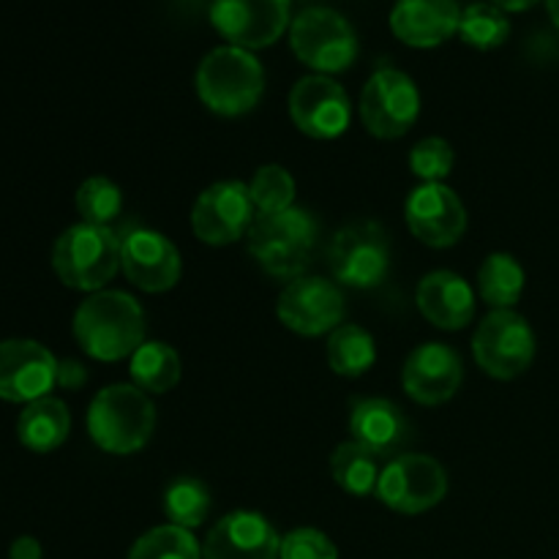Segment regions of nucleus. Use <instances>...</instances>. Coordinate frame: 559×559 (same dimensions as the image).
<instances>
[{
    "instance_id": "obj_1",
    "label": "nucleus",
    "mask_w": 559,
    "mask_h": 559,
    "mask_svg": "<svg viewBox=\"0 0 559 559\" xmlns=\"http://www.w3.org/2000/svg\"><path fill=\"white\" fill-rule=\"evenodd\" d=\"M74 338L85 355L102 364L131 358L145 344V311L120 289L93 293L76 309Z\"/></svg>"
},
{
    "instance_id": "obj_2",
    "label": "nucleus",
    "mask_w": 559,
    "mask_h": 559,
    "mask_svg": "<svg viewBox=\"0 0 559 559\" xmlns=\"http://www.w3.org/2000/svg\"><path fill=\"white\" fill-rule=\"evenodd\" d=\"M246 240H249V254L267 276L295 282L314 262L320 224L304 207L257 213Z\"/></svg>"
},
{
    "instance_id": "obj_3",
    "label": "nucleus",
    "mask_w": 559,
    "mask_h": 559,
    "mask_svg": "<svg viewBox=\"0 0 559 559\" xmlns=\"http://www.w3.org/2000/svg\"><path fill=\"white\" fill-rule=\"evenodd\" d=\"M156 407L134 382H118L96 393L87 409V435L104 453L129 456L151 442Z\"/></svg>"
},
{
    "instance_id": "obj_4",
    "label": "nucleus",
    "mask_w": 559,
    "mask_h": 559,
    "mask_svg": "<svg viewBox=\"0 0 559 559\" xmlns=\"http://www.w3.org/2000/svg\"><path fill=\"white\" fill-rule=\"evenodd\" d=\"M265 91V69L249 52L227 44L202 58L197 69V93L211 112L238 118L251 112Z\"/></svg>"
},
{
    "instance_id": "obj_5",
    "label": "nucleus",
    "mask_w": 559,
    "mask_h": 559,
    "mask_svg": "<svg viewBox=\"0 0 559 559\" xmlns=\"http://www.w3.org/2000/svg\"><path fill=\"white\" fill-rule=\"evenodd\" d=\"M123 240L112 227L74 224L52 246V267L60 282L80 293H102L120 271Z\"/></svg>"
},
{
    "instance_id": "obj_6",
    "label": "nucleus",
    "mask_w": 559,
    "mask_h": 559,
    "mask_svg": "<svg viewBox=\"0 0 559 559\" xmlns=\"http://www.w3.org/2000/svg\"><path fill=\"white\" fill-rule=\"evenodd\" d=\"M325 260L342 287L374 289L391 271V240L380 224L358 218L333 233Z\"/></svg>"
},
{
    "instance_id": "obj_7",
    "label": "nucleus",
    "mask_w": 559,
    "mask_h": 559,
    "mask_svg": "<svg viewBox=\"0 0 559 559\" xmlns=\"http://www.w3.org/2000/svg\"><path fill=\"white\" fill-rule=\"evenodd\" d=\"M289 44L298 60L325 76L347 71L358 58V36L353 25L325 5H311L295 16L289 25Z\"/></svg>"
},
{
    "instance_id": "obj_8",
    "label": "nucleus",
    "mask_w": 559,
    "mask_h": 559,
    "mask_svg": "<svg viewBox=\"0 0 559 559\" xmlns=\"http://www.w3.org/2000/svg\"><path fill=\"white\" fill-rule=\"evenodd\" d=\"M473 355L495 380H516L535 360V333L513 309H495L473 336Z\"/></svg>"
},
{
    "instance_id": "obj_9",
    "label": "nucleus",
    "mask_w": 559,
    "mask_h": 559,
    "mask_svg": "<svg viewBox=\"0 0 559 559\" xmlns=\"http://www.w3.org/2000/svg\"><path fill=\"white\" fill-rule=\"evenodd\" d=\"M374 495L391 511L415 516V513L431 511L445 500L448 475L435 456L404 453L382 467Z\"/></svg>"
},
{
    "instance_id": "obj_10",
    "label": "nucleus",
    "mask_w": 559,
    "mask_h": 559,
    "mask_svg": "<svg viewBox=\"0 0 559 559\" xmlns=\"http://www.w3.org/2000/svg\"><path fill=\"white\" fill-rule=\"evenodd\" d=\"M420 115V93L413 76L399 69H380L369 76L360 93V120L369 134L399 140Z\"/></svg>"
},
{
    "instance_id": "obj_11",
    "label": "nucleus",
    "mask_w": 559,
    "mask_h": 559,
    "mask_svg": "<svg viewBox=\"0 0 559 559\" xmlns=\"http://www.w3.org/2000/svg\"><path fill=\"white\" fill-rule=\"evenodd\" d=\"M344 295L322 276H300L282 289L276 317L284 328L306 338L333 333L344 322Z\"/></svg>"
},
{
    "instance_id": "obj_12",
    "label": "nucleus",
    "mask_w": 559,
    "mask_h": 559,
    "mask_svg": "<svg viewBox=\"0 0 559 559\" xmlns=\"http://www.w3.org/2000/svg\"><path fill=\"white\" fill-rule=\"evenodd\" d=\"M249 186L240 180H218L197 197L191 207V229L207 246H229L249 233L254 222Z\"/></svg>"
},
{
    "instance_id": "obj_13",
    "label": "nucleus",
    "mask_w": 559,
    "mask_h": 559,
    "mask_svg": "<svg viewBox=\"0 0 559 559\" xmlns=\"http://www.w3.org/2000/svg\"><path fill=\"white\" fill-rule=\"evenodd\" d=\"M211 22L233 47L262 49L282 38L289 22V0H213Z\"/></svg>"
},
{
    "instance_id": "obj_14",
    "label": "nucleus",
    "mask_w": 559,
    "mask_h": 559,
    "mask_svg": "<svg viewBox=\"0 0 559 559\" xmlns=\"http://www.w3.org/2000/svg\"><path fill=\"white\" fill-rule=\"evenodd\" d=\"M289 118L311 140H336L349 129L353 107L347 91L336 80L311 74L295 82L289 93Z\"/></svg>"
},
{
    "instance_id": "obj_15",
    "label": "nucleus",
    "mask_w": 559,
    "mask_h": 559,
    "mask_svg": "<svg viewBox=\"0 0 559 559\" xmlns=\"http://www.w3.org/2000/svg\"><path fill=\"white\" fill-rule=\"evenodd\" d=\"M58 385V360L44 344L31 338L0 342V399L31 404L49 396Z\"/></svg>"
},
{
    "instance_id": "obj_16",
    "label": "nucleus",
    "mask_w": 559,
    "mask_h": 559,
    "mask_svg": "<svg viewBox=\"0 0 559 559\" xmlns=\"http://www.w3.org/2000/svg\"><path fill=\"white\" fill-rule=\"evenodd\" d=\"M404 218L409 233L431 249H448L459 243L467 229L464 202L445 183H424L409 191Z\"/></svg>"
},
{
    "instance_id": "obj_17",
    "label": "nucleus",
    "mask_w": 559,
    "mask_h": 559,
    "mask_svg": "<svg viewBox=\"0 0 559 559\" xmlns=\"http://www.w3.org/2000/svg\"><path fill=\"white\" fill-rule=\"evenodd\" d=\"M464 380L462 355L442 342H426L407 355L402 369V385L413 402L424 407L445 404L456 396Z\"/></svg>"
},
{
    "instance_id": "obj_18",
    "label": "nucleus",
    "mask_w": 559,
    "mask_h": 559,
    "mask_svg": "<svg viewBox=\"0 0 559 559\" xmlns=\"http://www.w3.org/2000/svg\"><path fill=\"white\" fill-rule=\"evenodd\" d=\"M120 271L145 293H167L180 282V251L156 229H131L120 246Z\"/></svg>"
},
{
    "instance_id": "obj_19",
    "label": "nucleus",
    "mask_w": 559,
    "mask_h": 559,
    "mask_svg": "<svg viewBox=\"0 0 559 559\" xmlns=\"http://www.w3.org/2000/svg\"><path fill=\"white\" fill-rule=\"evenodd\" d=\"M202 559H282V538L260 513L235 511L207 533Z\"/></svg>"
},
{
    "instance_id": "obj_20",
    "label": "nucleus",
    "mask_w": 559,
    "mask_h": 559,
    "mask_svg": "<svg viewBox=\"0 0 559 559\" xmlns=\"http://www.w3.org/2000/svg\"><path fill=\"white\" fill-rule=\"evenodd\" d=\"M462 9L456 0H399L391 11V31L407 47L429 49L459 33Z\"/></svg>"
},
{
    "instance_id": "obj_21",
    "label": "nucleus",
    "mask_w": 559,
    "mask_h": 559,
    "mask_svg": "<svg viewBox=\"0 0 559 559\" xmlns=\"http://www.w3.org/2000/svg\"><path fill=\"white\" fill-rule=\"evenodd\" d=\"M349 435L366 451L385 459L407 445L413 429H409L404 409L393 404L391 399L366 396L353 402V409H349Z\"/></svg>"
},
{
    "instance_id": "obj_22",
    "label": "nucleus",
    "mask_w": 559,
    "mask_h": 559,
    "mask_svg": "<svg viewBox=\"0 0 559 559\" xmlns=\"http://www.w3.org/2000/svg\"><path fill=\"white\" fill-rule=\"evenodd\" d=\"M418 309L440 331H462L475 317V289L453 271H431L420 278Z\"/></svg>"
},
{
    "instance_id": "obj_23",
    "label": "nucleus",
    "mask_w": 559,
    "mask_h": 559,
    "mask_svg": "<svg viewBox=\"0 0 559 559\" xmlns=\"http://www.w3.org/2000/svg\"><path fill=\"white\" fill-rule=\"evenodd\" d=\"M71 415L60 399L44 396L25 404L16 420V437L33 453H52L69 440Z\"/></svg>"
},
{
    "instance_id": "obj_24",
    "label": "nucleus",
    "mask_w": 559,
    "mask_h": 559,
    "mask_svg": "<svg viewBox=\"0 0 559 559\" xmlns=\"http://www.w3.org/2000/svg\"><path fill=\"white\" fill-rule=\"evenodd\" d=\"M131 382L147 396H158L178 385L180 380V355L164 342H145L129 364Z\"/></svg>"
},
{
    "instance_id": "obj_25",
    "label": "nucleus",
    "mask_w": 559,
    "mask_h": 559,
    "mask_svg": "<svg viewBox=\"0 0 559 559\" xmlns=\"http://www.w3.org/2000/svg\"><path fill=\"white\" fill-rule=\"evenodd\" d=\"M331 475L347 495L369 497L374 495L377 484H380V456L366 451L355 440L342 442L331 456Z\"/></svg>"
},
{
    "instance_id": "obj_26",
    "label": "nucleus",
    "mask_w": 559,
    "mask_h": 559,
    "mask_svg": "<svg viewBox=\"0 0 559 559\" xmlns=\"http://www.w3.org/2000/svg\"><path fill=\"white\" fill-rule=\"evenodd\" d=\"M524 293V267L516 257L495 251L478 267V295L491 309H511Z\"/></svg>"
},
{
    "instance_id": "obj_27",
    "label": "nucleus",
    "mask_w": 559,
    "mask_h": 559,
    "mask_svg": "<svg viewBox=\"0 0 559 559\" xmlns=\"http://www.w3.org/2000/svg\"><path fill=\"white\" fill-rule=\"evenodd\" d=\"M374 360V336L360 325H338L328 338V366L338 377H364Z\"/></svg>"
},
{
    "instance_id": "obj_28",
    "label": "nucleus",
    "mask_w": 559,
    "mask_h": 559,
    "mask_svg": "<svg viewBox=\"0 0 559 559\" xmlns=\"http://www.w3.org/2000/svg\"><path fill=\"white\" fill-rule=\"evenodd\" d=\"M211 489L200 478H178L164 491V516L169 524L183 530H197L211 516Z\"/></svg>"
},
{
    "instance_id": "obj_29",
    "label": "nucleus",
    "mask_w": 559,
    "mask_h": 559,
    "mask_svg": "<svg viewBox=\"0 0 559 559\" xmlns=\"http://www.w3.org/2000/svg\"><path fill=\"white\" fill-rule=\"evenodd\" d=\"M459 36L467 47L480 49H497L508 41L511 36V22H508L506 11L495 3H473L462 11V22H459Z\"/></svg>"
},
{
    "instance_id": "obj_30",
    "label": "nucleus",
    "mask_w": 559,
    "mask_h": 559,
    "mask_svg": "<svg viewBox=\"0 0 559 559\" xmlns=\"http://www.w3.org/2000/svg\"><path fill=\"white\" fill-rule=\"evenodd\" d=\"M129 559H202V549L191 530L162 524L136 538Z\"/></svg>"
},
{
    "instance_id": "obj_31",
    "label": "nucleus",
    "mask_w": 559,
    "mask_h": 559,
    "mask_svg": "<svg viewBox=\"0 0 559 559\" xmlns=\"http://www.w3.org/2000/svg\"><path fill=\"white\" fill-rule=\"evenodd\" d=\"M120 211H123V194L109 178L96 175L76 189V213L85 224L109 227L120 216Z\"/></svg>"
},
{
    "instance_id": "obj_32",
    "label": "nucleus",
    "mask_w": 559,
    "mask_h": 559,
    "mask_svg": "<svg viewBox=\"0 0 559 559\" xmlns=\"http://www.w3.org/2000/svg\"><path fill=\"white\" fill-rule=\"evenodd\" d=\"M249 194L257 213L289 211V207H295V180L282 164H265L251 178Z\"/></svg>"
},
{
    "instance_id": "obj_33",
    "label": "nucleus",
    "mask_w": 559,
    "mask_h": 559,
    "mask_svg": "<svg viewBox=\"0 0 559 559\" xmlns=\"http://www.w3.org/2000/svg\"><path fill=\"white\" fill-rule=\"evenodd\" d=\"M453 164H456V153H453L451 142L442 136H426L409 151V169L424 183H442L451 175Z\"/></svg>"
},
{
    "instance_id": "obj_34",
    "label": "nucleus",
    "mask_w": 559,
    "mask_h": 559,
    "mask_svg": "<svg viewBox=\"0 0 559 559\" xmlns=\"http://www.w3.org/2000/svg\"><path fill=\"white\" fill-rule=\"evenodd\" d=\"M282 559H338V549L320 530L300 527L282 538Z\"/></svg>"
},
{
    "instance_id": "obj_35",
    "label": "nucleus",
    "mask_w": 559,
    "mask_h": 559,
    "mask_svg": "<svg viewBox=\"0 0 559 559\" xmlns=\"http://www.w3.org/2000/svg\"><path fill=\"white\" fill-rule=\"evenodd\" d=\"M85 382H87V371L80 360L74 358L58 360V388H63V391H80Z\"/></svg>"
},
{
    "instance_id": "obj_36",
    "label": "nucleus",
    "mask_w": 559,
    "mask_h": 559,
    "mask_svg": "<svg viewBox=\"0 0 559 559\" xmlns=\"http://www.w3.org/2000/svg\"><path fill=\"white\" fill-rule=\"evenodd\" d=\"M41 557H44L41 544H38L36 538H31V535L16 538L9 549V559H41Z\"/></svg>"
},
{
    "instance_id": "obj_37",
    "label": "nucleus",
    "mask_w": 559,
    "mask_h": 559,
    "mask_svg": "<svg viewBox=\"0 0 559 559\" xmlns=\"http://www.w3.org/2000/svg\"><path fill=\"white\" fill-rule=\"evenodd\" d=\"M491 3L500 5L502 11H527V9H533L538 0H491Z\"/></svg>"
},
{
    "instance_id": "obj_38",
    "label": "nucleus",
    "mask_w": 559,
    "mask_h": 559,
    "mask_svg": "<svg viewBox=\"0 0 559 559\" xmlns=\"http://www.w3.org/2000/svg\"><path fill=\"white\" fill-rule=\"evenodd\" d=\"M546 9H549L551 22L559 27V0H546Z\"/></svg>"
}]
</instances>
